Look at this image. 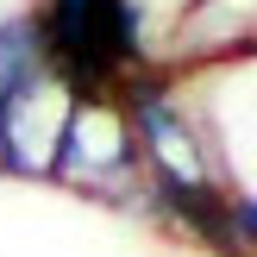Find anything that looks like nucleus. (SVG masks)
Instances as JSON below:
<instances>
[{
  "label": "nucleus",
  "mask_w": 257,
  "mask_h": 257,
  "mask_svg": "<svg viewBox=\"0 0 257 257\" xmlns=\"http://www.w3.org/2000/svg\"><path fill=\"white\" fill-rule=\"evenodd\" d=\"M32 25L69 94H119L132 75L157 69V38L138 0H38Z\"/></svg>",
  "instance_id": "nucleus-1"
},
{
  "label": "nucleus",
  "mask_w": 257,
  "mask_h": 257,
  "mask_svg": "<svg viewBox=\"0 0 257 257\" xmlns=\"http://www.w3.org/2000/svg\"><path fill=\"white\" fill-rule=\"evenodd\" d=\"M50 182L113 213H145V163L119 94H75L50 151Z\"/></svg>",
  "instance_id": "nucleus-2"
},
{
  "label": "nucleus",
  "mask_w": 257,
  "mask_h": 257,
  "mask_svg": "<svg viewBox=\"0 0 257 257\" xmlns=\"http://www.w3.org/2000/svg\"><path fill=\"white\" fill-rule=\"evenodd\" d=\"M119 107L132 119L138 163H145V201L151 195H188V188H232L220 170L207 125L188 113L170 69H145L119 88Z\"/></svg>",
  "instance_id": "nucleus-3"
},
{
  "label": "nucleus",
  "mask_w": 257,
  "mask_h": 257,
  "mask_svg": "<svg viewBox=\"0 0 257 257\" xmlns=\"http://www.w3.org/2000/svg\"><path fill=\"white\" fill-rule=\"evenodd\" d=\"M44 75H50V63H44L32 13H7V19H0V107H13V100L32 82H44Z\"/></svg>",
  "instance_id": "nucleus-4"
},
{
  "label": "nucleus",
  "mask_w": 257,
  "mask_h": 257,
  "mask_svg": "<svg viewBox=\"0 0 257 257\" xmlns=\"http://www.w3.org/2000/svg\"><path fill=\"white\" fill-rule=\"evenodd\" d=\"M232 226H238L245 257H257V195H251V188H232Z\"/></svg>",
  "instance_id": "nucleus-5"
}]
</instances>
